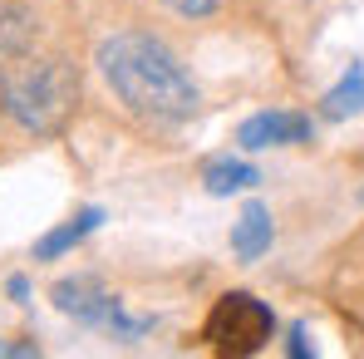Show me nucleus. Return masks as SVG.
Returning <instances> with one entry per match:
<instances>
[{"label": "nucleus", "mask_w": 364, "mask_h": 359, "mask_svg": "<svg viewBox=\"0 0 364 359\" xmlns=\"http://www.w3.org/2000/svg\"><path fill=\"white\" fill-rule=\"evenodd\" d=\"M99 74L109 84V94L119 99L128 114L148 123H187L202 109V89L192 79V69L182 55L153 30H114L99 45Z\"/></svg>", "instance_id": "f257e3e1"}, {"label": "nucleus", "mask_w": 364, "mask_h": 359, "mask_svg": "<svg viewBox=\"0 0 364 359\" xmlns=\"http://www.w3.org/2000/svg\"><path fill=\"white\" fill-rule=\"evenodd\" d=\"M0 109L35 138H55L79 109V69L69 55H20L0 64Z\"/></svg>", "instance_id": "f03ea898"}, {"label": "nucleus", "mask_w": 364, "mask_h": 359, "mask_svg": "<svg viewBox=\"0 0 364 359\" xmlns=\"http://www.w3.org/2000/svg\"><path fill=\"white\" fill-rule=\"evenodd\" d=\"M202 340L217 355H261L276 340V310L251 291H227L202 320Z\"/></svg>", "instance_id": "7ed1b4c3"}, {"label": "nucleus", "mask_w": 364, "mask_h": 359, "mask_svg": "<svg viewBox=\"0 0 364 359\" xmlns=\"http://www.w3.org/2000/svg\"><path fill=\"white\" fill-rule=\"evenodd\" d=\"M315 143V119L291 114V109H261L237 123V148L242 153H266V148H301Z\"/></svg>", "instance_id": "20e7f679"}, {"label": "nucleus", "mask_w": 364, "mask_h": 359, "mask_svg": "<svg viewBox=\"0 0 364 359\" xmlns=\"http://www.w3.org/2000/svg\"><path fill=\"white\" fill-rule=\"evenodd\" d=\"M55 300V310L69 315V320H79V325H89V330H109V320L123 310V300L99 281V276H64L60 286L50 291Z\"/></svg>", "instance_id": "39448f33"}, {"label": "nucleus", "mask_w": 364, "mask_h": 359, "mask_svg": "<svg viewBox=\"0 0 364 359\" xmlns=\"http://www.w3.org/2000/svg\"><path fill=\"white\" fill-rule=\"evenodd\" d=\"M276 241V217L266 202H246L242 217L232 222V256L237 261H261Z\"/></svg>", "instance_id": "423d86ee"}, {"label": "nucleus", "mask_w": 364, "mask_h": 359, "mask_svg": "<svg viewBox=\"0 0 364 359\" xmlns=\"http://www.w3.org/2000/svg\"><path fill=\"white\" fill-rule=\"evenodd\" d=\"M99 227H104V207H79L69 222H60L55 232H45V237L30 246V261H60V256H69L84 237H94Z\"/></svg>", "instance_id": "0eeeda50"}, {"label": "nucleus", "mask_w": 364, "mask_h": 359, "mask_svg": "<svg viewBox=\"0 0 364 359\" xmlns=\"http://www.w3.org/2000/svg\"><path fill=\"white\" fill-rule=\"evenodd\" d=\"M40 40V15L25 0H0V60L30 55Z\"/></svg>", "instance_id": "6e6552de"}, {"label": "nucleus", "mask_w": 364, "mask_h": 359, "mask_svg": "<svg viewBox=\"0 0 364 359\" xmlns=\"http://www.w3.org/2000/svg\"><path fill=\"white\" fill-rule=\"evenodd\" d=\"M256 182H261V168H251L246 158L222 153V158H207V163H202V187H207L212 197H232V192H246V187H256Z\"/></svg>", "instance_id": "1a4fd4ad"}, {"label": "nucleus", "mask_w": 364, "mask_h": 359, "mask_svg": "<svg viewBox=\"0 0 364 359\" xmlns=\"http://www.w3.org/2000/svg\"><path fill=\"white\" fill-rule=\"evenodd\" d=\"M355 114H364V64H350L340 74V84L320 94V119L325 123L355 119Z\"/></svg>", "instance_id": "9d476101"}, {"label": "nucleus", "mask_w": 364, "mask_h": 359, "mask_svg": "<svg viewBox=\"0 0 364 359\" xmlns=\"http://www.w3.org/2000/svg\"><path fill=\"white\" fill-rule=\"evenodd\" d=\"M222 5L227 0H158V10H168L173 20H212V15H222Z\"/></svg>", "instance_id": "9b49d317"}, {"label": "nucleus", "mask_w": 364, "mask_h": 359, "mask_svg": "<svg viewBox=\"0 0 364 359\" xmlns=\"http://www.w3.org/2000/svg\"><path fill=\"white\" fill-rule=\"evenodd\" d=\"M310 350H315V345H310L305 325H291V335H286V355H291V359H305Z\"/></svg>", "instance_id": "f8f14e48"}, {"label": "nucleus", "mask_w": 364, "mask_h": 359, "mask_svg": "<svg viewBox=\"0 0 364 359\" xmlns=\"http://www.w3.org/2000/svg\"><path fill=\"white\" fill-rule=\"evenodd\" d=\"M0 355H15V359H35L40 345L35 340H0Z\"/></svg>", "instance_id": "ddd939ff"}, {"label": "nucleus", "mask_w": 364, "mask_h": 359, "mask_svg": "<svg viewBox=\"0 0 364 359\" xmlns=\"http://www.w3.org/2000/svg\"><path fill=\"white\" fill-rule=\"evenodd\" d=\"M5 291H10V300H20V305H25V300H30V281H25V276H10V281H5Z\"/></svg>", "instance_id": "4468645a"}]
</instances>
